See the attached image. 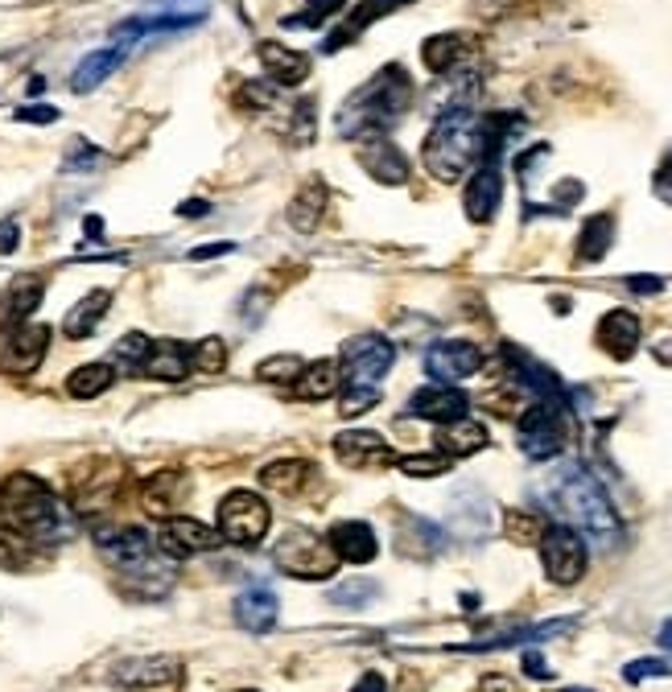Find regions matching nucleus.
Listing matches in <instances>:
<instances>
[{
	"label": "nucleus",
	"instance_id": "nucleus-1",
	"mask_svg": "<svg viewBox=\"0 0 672 692\" xmlns=\"http://www.w3.org/2000/svg\"><path fill=\"white\" fill-rule=\"evenodd\" d=\"M512 120H487L470 108H446L425 136V170L438 182H458L482 165L491 153H503Z\"/></svg>",
	"mask_w": 672,
	"mask_h": 692
},
{
	"label": "nucleus",
	"instance_id": "nucleus-2",
	"mask_svg": "<svg viewBox=\"0 0 672 692\" xmlns=\"http://www.w3.org/2000/svg\"><path fill=\"white\" fill-rule=\"evenodd\" d=\"M544 499L561 516L566 528H573V532L582 536V540H590L594 548H614L623 540V528H619V516H614L607 490L586 475L578 461H566L557 475H549Z\"/></svg>",
	"mask_w": 672,
	"mask_h": 692
},
{
	"label": "nucleus",
	"instance_id": "nucleus-3",
	"mask_svg": "<svg viewBox=\"0 0 672 692\" xmlns=\"http://www.w3.org/2000/svg\"><path fill=\"white\" fill-rule=\"evenodd\" d=\"M413 103V83L405 67H384L371 83H364L352 100L338 112V132L367 141V136H384L400 115L409 112Z\"/></svg>",
	"mask_w": 672,
	"mask_h": 692
},
{
	"label": "nucleus",
	"instance_id": "nucleus-4",
	"mask_svg": "<svg viewBox=\"0 0 672 692\" xmlns=\"http://www.w3.org/2000/svg\"><path fill=\"white\" fill-rule=\"evenodd\" d=\"M0 511L9 516L13 528H21L38 545H62L74 532V516L59 503V495L33 475L4 478V487H0Z\"/></svg>",
	"mask_w": 672,
	"mask_h": 692
},
{
	"label": "nucleus",
	"instance_id": "nucleus-5",
	"mask_svg": "<svg viewBox=\"0 0 672 692\" xmlns=\"http://www.w3.org/2000/svg\"><path fill=\"white\" fill-rule=\"evenodd\" d=\"M396 363V346L380 334H364L343 346V417H364L367 408L380 404V379Z\"/></svg>",
	"mask_w": 672,
	"mask_h": 692
},
{
	"label": "nucleus",
	"instance_id": "nucleus-6",
	"mask_svg": "<svg viewBox=\"0 0 672 692\" xmlns=\"http://www.w3.org/2000/svg\"><path fill=\"white\" fill-rule=\"evenodd\" d=\"M277 564L289 577H302V581H318V577H335L338 557L330 540H322L318 532H306V528H289L281 536L277 545Z\"/></svg>",
	"mask_w": 672,
	"mask_h": 692
},
{
	"label": "nucleus",
	"instance_id": "nucleus-7",
	"mask_svg": "<svg viewBox=\"0 0 672 692\" xmlns=\"http://www.w3.org/2000/svg\"><path fill=\"white\" fill-rule=\"evenodd\" d=\"M570 441V429H566V404L561 400H537L532 408H525L520 417V449L528 458H557Z\"/></svg>",
	"mask_w": 672,
	"mask_h": 692
},
{
	"label": "nucleus",
	"instance_id": "nucleus-8",
	"mask_svg": "<svg viewBox=\"0 0 672 692\" xmlns=\"http://www.w3.org/2000/svg\"><path fill=\"white\" fill-rule=\"evenodd\" d=\"M268 523H273V516H268V503H264L261 495H252V490L223 495V503H220L223 540H232V545H240V548H252L268 536Z\"/></svg>",
	"mask_w": 672,
	"mask_h": 692
},
{
	"label": "nucleus",
	"instance_id": "nucleus-9",
	"mask_svg": "<svg viewBox=\"0 0 672 692\" xmlns=\"http://www.w3.org/2000/svg\"><path fill=\"white\" fill-rule=\"evenodd\" d=\"M541 557H544V573L553 577L557 586H573V581L586 573V545H582V536L573 532V528H566V523L544 528Z\"/></svg>",
	"mask_w": 672,
	"mask_h": 692
},
{
	"label": "nucleus",
	"instance_id": "nucleus-10",
	"mask_svg": "<svg viewBox=\"0 0 672 692\" xmlns=\"http://www.w3.org/2000/svg\"><path fill=\"white\" fill-rule=\"evenodd\" d=\"M211 548H220V532L198 523V519L174 516L161 523L157 552L165 561H186V557H198V552H211Z\"/></svg>",
	"mask_w": 672,
	"mask_h": 692
},
{
	"label": "nucleus",
	"instance_id": "nucleus-11",
	"mask_svg": "<svg viewBox=\"0 0 672 692\" xmlns=\"http://www.w3.org/2000/svg\"><path fill=\"white\" fill-rule=\"evenodd\" d=\"M446 523H450L454 536H462V540H487V532H491V523H496V516H491V499L482 495L479 487H458L450 495V503H446Z\"/></svg>",
	"mask_w": 672,
	"mask_h": 692
},
{
	"label": "nucleus",
	"instance_id": "nucleus-12",
	"mask_svg": "<svg viewBox=\"0 0 672 692\" xmlns=\"http://www.w3.org/2000/svg\"><path fill=\"white\" fill-rule=\"evenodd\" d=\"M482 367V350L475 343H462V338H446V343H434L425 350V372L441 379V384H458Z\"/></svg>",
	"mask_w": 672,
	"mask_h": 692
},
{
	"label": "nucleus",
	"instance_id": "nucleus-13",
	"mask_svg": "<svg viewBox=\"0 0 672 692\" xmlns=\"http://www.w3.org/2000/svg\"><path fill=\"white\" fill-rule=\"evenodd\" d=\"M467 215L470 223H491L499 211V202H503V170H499V153L482 161L479 170L470 173L467 182Z\"/></svg>",
	"mask_w": 672,
	"mask_h": 692
},
{
	"label": "nucleus",
	"instance_id": "nucleus-14",
	"mask_svg": "<svg viewBox=\"0 0 672 692\" xmlns=\"http://www.w3.org/2000/svg\"><path fill=\"white\" fill-rule=\"evenodd\" d=\"M335 454L343 466L352 470H380V466H393L396 454L388 449L380 432H367V429H352V432H338L335 437Z\"/></svg>",
	"mask_w": 672,
	"mask_h": 692
},
{
	"label": "nucleus",
	"instance_id": "nucleus-15",
	"mask_svg": "<svg viewBox=\"0 0 672 692\" xmlns=\"http://www.w3.org/2000/svg\"><path fill=\"white\" fill-rule=\"evenodd\" d=\"M45 343H50V326H21V330L9 334L4 343V355H0V372L9 375H33L45 359Z\"/></svg>",
	"mask_w": 672,
	"mask_h": 692
},
{
	"label": "nucleus",
	"instance_id": "nucleus-16",
	"mask_svg": "<svg viewBox=\"0 0 672 692\" xmlns=\"http://www.w3.org/2000/svg\"><path fill=\"white\" fill-rule=\"evenodd\" d=\"M467 391L454 388V384H429V388L413 391L409 400V413L421 420H438V425H450V420H462L467 417Z\"/></svg>",
	"mask_w": 672,
	"mask_h": 692
},
{
	"label": "nucleus",
	"instance_id": "nucleus-17",
	"mask_svg": "<svg viewBox=\"0 0 672 692\" xmlns=\"http://www.w3.org/2000/svg\"><path fill=\"white\" fill-rule=\"evenodd\" d=\"M45 297V285L38 281V276H17L13 285L4 288V297H0V330H21L26 322H30V314L42 305Z\"/></svg>",
	"mask_w": 672,
	"mask_h": 692
},
{
	"label": "nucleus",
	"instance_id": "nucleus-18",
	"mask_svg": "<svg viewBox=\"0 0 672 692\" xmlns=\"http://www.w3.org/2000/svg\"><path fill=\"white\" fill-rule=\"evenodd\" d=\"M326 540H330V548H335L338 561H352V564L376 561V552H380V545H376V532L367 528L364 519H338Z\"/></svg>",
	"mask_w": 672,
	"mask_h": 692
},
{
	"label": "nucleus",
	"instance_id": "nucleus-19",
	"mask_svg": "<svg viewBox=\"0 0 672 692\" xmlns=\"http://www.w3.org/2000/svg\"><path fill=\"white\" fill-rule=\"evenodd\" d=\"M177 672H182V660L157 655V660H124L112 680H116L120 689H157V684H170Z\"/></svg>",
	"mask_w": 672,
	"mask_h": 692
},
{
	"label": "nucleus",
	"instance_id": "nucleus-20",
	"mask_svg": "<svg viewBox=\"0 0 672 692\" xmlns=\"http://www.w3.org/2000/svg\"><path fill=\"white\" fill-rule=\"evenodd\" d=\"M232 610H235V622H240L244 631L261 634V631H268V627L277 622L281 602H277V593L268 590V586H248V590L235 598Z\"/></svg>",
	"mask_w": 672,
	"mask_h": 692
},
{
	"label": "nucleus",
	"instance_id": "nucleus-21",
	"mask_svg": "<svg viewBox=\"0 0 672 692\" xmlns=\"http://www.w3.org/2000/svg\"><path fill=\"white\" fill-rule=\"evenodd\" d=\"M599 346L614 359H631L635 346H640V317L631 309H611L599 322Z\"/></svg>",
	"mask_w": 672,
	"mask_h": 692
},
{
	"label": "nucleus",
	"instance_id": "nucleus-22",
	"mask_svg": "<svg viewBox=\"0 0 672 692\" xmlns=\"http://www.w3.org/2000/svg\"><path fill=\"white\" fill-rule=\"evenodd\" d=\"M359 161H364V170L384 182V186H400V182H409V157L388 141H371L359 149Z\"/></svg>",
	"mask_w": 672,
	"mask_h": 692
},
{
	"label": "nucleus",
	"instance_id": "nucleus-23",
	"mask_svg": "<svg viewBox=\"0 0 672 692\" xmlns=\"http://www.w3.org/2000/svg\"><path fill=\"white\" fill-rule=\"evenodd\" d=\"M261 67L268 71V79L281 86H297L306 83L309 74V58L289 50V45H277V42H261Z\"/></svg>",
	"mask_w": 672,
	"mask_h": 692
},
{
	"label": "nucleus",
	"instance_id": "nucleus-24",
	"mask_svg": "<svg viewBox=\"0 0 672 692\" xmlns=\"http://www.w3.org/2000/svg\"><path fill=\"white\" fill-rule=\"evenodd\" d=\"M124 54H129V45H103V50H91L79 67H74V74H71V86L79 91V95H88V91H95V86L108 79V74L116 71L120 62H124Z\"/></svg>",
	"mask_w": 672,
	"mask_h": 692
},
{
	"label": "nucleus",
	"instance_id": "nucleus-25",
	"mask_svg": "<svg viewBox=\"0 0 672 692\" xmlns=\"http://www.w3.org/2000/svg\"><path fill=\"white\" fill-rule=\"evenodd\" d=\"M487 446V429H482L479 420H450V425H441L438 432V449L446 458H467V454H479Z\"/></svg>",
	"mask_w": 672,
	"mask_h": 692
},
{
	"label": "nucleus",
	"instance_id": "nucleus-26",
	"mask_svg": "<svg viewBox=\"0 0 672 692\" xmlns=\"http://www.w3.org/2000/svg\"><path fill=\"white\" fill-rule=\"evenodd\" d=\"M38 564V540L13 528V523H0V569L4 573H26Z\"/></svg>",
	"mask_w": 672,
	"mask_h": 692
},
{
	"label": "nucleus",
	"instance_id": "nucleus-27",
	"mask_svg": "<svg viewBox=\"0 0 672 692\" xmlns=\"http://www.w3.org/2000/svg\"><path fill=\"white\" fill-rule=\"evenodd\" d=\"M186 372H191L186 346L153 343V350H149V359H145V372L141 375H149V379H165V384H177V379H186Z\"/></svg>",
	"mask_w": 672,
	"mask_h": 692
},
{
	"label": "nucleus",
	"instance_id": "nucleus-28",
	"mask_svg": "<svg viewBox=\"0 0 672 692\" xmlns=\"http://www.w3.org/2000/svg\"><path fill=\"white\" fill-rule=\"evenodd\" d=\"M338 384H343V379H338V363L322 359L293 379V396H297V400H309V404L330 400V396L338 391Z\"/></svg>",
	"mask_w": 672,
	"mask_h": 692
},
{
	"label": "nucleus",
	"instance_id": "nucleus-29",
	"mask_svg": "<svg viewBox=\"0 0 672 692\" xmlns=\"http://www.w3.org/2000/svg\"><path fill=\"white\" fill-rule=\"evenodd\" d=\"M108 305H112V293H108V288H95V293H88V297H83V302H79L71 314H67V322H62V334H67V338H88V334L103 322Z\"/></svg>",
	"mask_w": 672,
	"mask_h": 692
},
{
	"label": "nucleus",
	"instance_id": "nucleus-30",
	"mask_svg": "<svg viewBox=\"0 0 672 692\" xmlns=\"http://www.w3.org/2000/svg\"><path fill=\"white\" fill-rule=\"evenodd\" d=\"M309 478H314V466H309V461H273V466H264L261 470V482L268 490H277V495H297V490H306Z\"/></svg>",
	"mask_w": 672,
	"mask_h": 692
},
{
	"label": "nucleus",
	"instance_id": "nucleus-31",
	"mask_svg": "<svg viewBox=\"0 0 672 692\" xmlns=\"http://www.w3.org/2000/svg\"><path fill=\"white\" fill-rule=\"evenodd\" d=\"M112 379H116V367H112V363H88V367L71 372L67 391H71L74 400H91V396H100V391L112 388Z\"/></svg>",
	"mask_w": 672,
	"mask_h": 692
},
{
	"label": "nucleus",
	"instance_id": "nucleus-32",
	"mask_svg": "<svg viewBox=\"0 0 672 692\" xmlns=\"http://www.w3.org/2000/svg\"><path fill=\"white\" fill-rule=\"evenodd\" d=\"M400 4H409V0H364V4L355 9L352 21H347V26L338 29L335 38H330V42H326V54H335V50H338V45H343V42H347V38H355V33H359V29H364V26H371L376 17L393 13V9H400Z\"/></svg>",
	"mask_w": 672,
	"mask_h": 692
},
{
	"label": "nucleus",
	"instance_id": "nucleus-33",
	"mask_svg": "<svg viewBox=\"0 0 672 692\" xmlns=\"http://www.w3.org/2000/svg\"><path fill=\"white\" fill-rule=\"evenodd\" d=\"M182 495H186V478L157 475V478H149L145 503H149V511H153V516H170V511L182 503Z\"/></svg>",
	"mask_w": 672,
	"mask_h": 692
},
{
	"label": "nucleus",
	"instance_id": "nucleus-34",
	"mask_svg": "<svg viewBox=\"0 0 672 692\" xmlns=\"http://www.w3.org/2000/svg\"><path fill=\"white\" fill-rule=\"evenodd\" d=\"M462 45H467V38L462 33H438V38H429L425 42V50H421V58H425V67L434 74H446L462 58Z\"/></svg>",
	"mask_w": 672,
	"mask_h": 692
},
{
	"label": "nucleus",
	"instance_id": "nucleus-35",
	"mask_svg": "<svg viewBox=\"0 0 672 692\" xmlns=\"http://www.w3.org/2000/svg\"><path fill=\"white\" fill-rule=\"evenodd\" d=\"M614 240V218L611 215H594L586 218L582 235H578V256L582 260H602L607 256V247Z\"/></svg>",
	"mask_w": 672,
	"mask_h": 692
},
{
	"label": "nucleus",
	"instance_id": "nucleus-36",
	"mask_svg": "<svg viewBox=\"0 0 672 692\" xmlns=\"http://www.w3.org/2000/svg\"><path fill=\"white\" fill-rule=\"evenodd\" d=\"M149 350H153V343H149L145 334H124V338H120V343L112 346V363H116L120 372L141 375V372H145Z\"/></svg>",
	"mask_w": 672,
	"mask_h": 692
},
{
	"label": "nucleus",
	"instance_id": "nucleus-37",
	"mask_svg": "<svg viewBox=\"0 0 672 692\" xmlns=\"http://www.w3.org/2000/svg\"><path fill=\"white\" fill-rule=\"evenodd\" d=\"M376 593H380V586H376L371 577H352V581H343V586H335V590H330V602L359 610V606H367L371 598H376Z\"/></svg>",
	"mask_w": 672,
	"mask_h": 692
},
{
	"label": "nucleus",
	"instance_id": "nucleus-38",
	"mask_svg": "<svg viewBox=\"0 0 672 692\" xmlns=\"http://www.w3.org/2000/svg\"><path fill=\"white\" fill-rule=\"evenodd\" d=\"M503 532H508V540H516V545H541L544 519L541 516H528V511H508Z\"/></svg>",
	"mask_w": 672,
	"mask_h": 692
},
{
	"label": "nucleus",
	"instance_id": "nucleus-39",
	"mask_svg": "<svg viewBox=\"0 0 672 692\" xmlns=\"http://www.w3.org/2000/svg\"><path fill=\"white\" fill-rule=\"evenodd\" d=\"M191 367H198L203 375H220L227 367V343L223 338H203V343L194 346Z\"/></svg>",
	"mask_w": 672,
	"mask_h": 692
},
{
	"label": "nucleus",
	"instance_id": "nucleus-40",
	"mask_svg": "<svg viewBox=\"0 0 672 692\" xmlns=\"http://www.w3.org/2000/svg\"><path fill=\"white\" fill-rule=\"evenodd\" d=\"M396 466L409 478H438L450 470V458L446 454H409V458H396Z\"/></svg>",
	"mask_w": 672,
	"mask_h": 692
},
{
	"label": "nucleus",
	"instance_id": "nucleus-41",
	"mask_svg": "<svg viewBox=\"0 0 672 692\" xmlns=\"http://www.w3.org/2000/svg\"><path fill=\"white\" fill-rule=\"evenodd\" d=\"M306 372V363L297 359V355H273V359H264L256 367V379H268V384H285V379H297V375Z\"/></svg>",
	"mask_w": 672,
	"mask_h": 692
},
{
	"label": "nucleus",
	"instance_id": "nucleus-42",
	"mask_svg": "<svg viewBox=\"0 0 672 692\" xmlns=\"http://www.w3.org/2000/svg\"><path fill=\"white\" fill-rule=\"evenodd\" d=\"M343 4H347V0H306V13L289 17L285 26H289V29H318L322 21H326L330 13H338Z\"/></svg>",
	"mask_w": 672,
	"mask_h": 692
},
{
	"label": "nucleus",
	"instance_id": "nucleus-43",
	"mask_svg": "<svg viewBox=\"0 0 672 692\" xmlns=\"http://www.w3.org/2000/svg\"><path fill=\"white\" fill-rule=\"evenodd\" d=\"M314 202H322V190L318 186H309L302 199L293 202L289 215H293V227H297V231H309L314 223H318V218H314Z\"/></svg>",
	"mask_w": 672,
	"mask_h": 692
},
{
	"label": "nucleus",
	"instance_id": "nucleus-44",
	"mask_svg": "<svg viewBox=\"0 0 672 692\" xmlns=\"http://www.w3.org/2000/svg\"><path fill=\"white\" fill-rule=\"evenodd\" d=\"M656 676H669V663L664 660H635L623 668V680H628V684H643V680H656Z\"/></svg>",
	"mask_w": 672,
	"mask_h": 692
},
{
	"label": "nucleus",
	"instance_id": "nucleus-45",
	"mask_svg": "<svg viewBox=\"0 0 672 692\" xmlns=\"http://www.w3.org/2000/svg\"><path fill=\"white\" fill-rule=\"evenodd\" d=\"M17 244H21V223H13V218H4V223H0V256H9V252H17Z\"/></svg>",
	"mask_w": 672,
	"mask_h": 692
},
{
	"label": "nucleus",
	"instance_id": "nucleus-46",
	"mask_svg": "<svg viewBox=\"0 0 672 692\" xmlns=\"http://www.w3.org/2000/svg\"><path fill=\"white\" fill-rule=\"evenodd\" d=\"M17 120H26V124H54V120H59V108H21Z\"/></svg>",
	"mask_w": 672,
	"mask_h": 692
},
{
	"label": "nucleus",
	"instance_id": "nucleus-47",
	"mask_svg": "<svg viewBox=\"0 0 672 692\" xmlns=\"http://www.w3.org/2000/svg\"><path fill=\"white\" fill-rule=\"evenodd\" d=\"M525 672L532 680H549V676H553V672H549V663H544L537 651H525Z\"/></svg>",
	"mask_w": 672,
	"mask_h": 692
},
{
	"label": "nucleus",
	"instance_id": "nucleus-48",
	"mask_svg": "<svg viewBox=\"0 0 672 692\" xmlns=\"http://www.w3.org/2000/svg\"><path fill=\"white\" fill-rule=\"evenodd\" d=\"M628 288H635V293H660L664 281H660V276H631Z\"/></svg>",
	"mask_w": 672,
	"mask_h": 692
},
{
	"label": "nucleus",
	"instance_id": "nucleus-49",
	"mask_svg": "<svg viewBox=\"0 0 672 692\" xmlns=\"http://www.w3.org/2000/svg\"><path fill=\"white\" fill-rule=\"evenodd\" d=\"M235 244H203V247H194L191 260H211V256H227Z\"/></svg>",
	"mask_w": 672,
	"mask_h": 692
},
{
	"label": "nucleus",
	"instance_id": "nucleus-50",
	"mask_svg": "<svg viewBox=\"0 0 672 692\" xmlns=\"http://www.w3.org/2000/svg\"><path fill=\"white\" fill-rule=\"evenodd\" d=\"M352 692H388V684H384V676H380V672H367V676L359 680V684H355Z\"/></svg>",
	"mask_w": 672,
	"mask_h": 692
},
{
	"label": "nucleus",
	"instance_id": "nucleus-51",
	"mask_svg": "<svg viewBox=\"0 0 672 692\" xmlns=\"http://www.w3.org/2000/svg\"><path fill=\"white\" fill-rule=\"evenodd\" d=\"M206 211H211L206 202H182V206H177V215H186V218H203Z\"/></svg>",
	"mask_w": 672,
	"mask_h": 692
},
{
	"label": "nucleus",
	"instance_id": "nucleus-52",
	"mask_svg": "<svg viewBox=\"0 0 672 692\" xmlns=\"http://www.w3.org/2000/svg\"><path fill=\"white\" fill-rule=\"evenodd\" d=\"M660 648H664V651H672V619L664 622V627H660Z\"/></svg>",
	"mask_w": 672,
	"mask_h": 692
},
{
	"label": "nucleus",
	"instance_id": "nucleus-53",
	"mask_svg": "<svg viewBox=\"0 0 672 692\" xmlns=\"http://www.w3.org/2000/svg\"><path fill=\"white\" fill-rule=\"evenodd\" d=\"M656 359L660 363H672V343H660L656 346Z\"/></svg>",
	"mask_w": 672,
	"mask_h": 692
},
{
	"label": "nucleus",
	"instance_id": "nucleus-54",
	"mask_svg": "<svg viewBox=\"0 0 672 692\" xmlns=\"http://www.w3.org/2000/svg\"><path fill=\"white\" fill-rule=\"evenodd\" d=\"M161 4H186V0H161Z\"/></svg>",
	"mask_w": 672,
	"mask_h": 692
},
{
	"label": "nucleus",
	"instance_id": "nucleus-55",
	"mask_svg": "<svg viewBox=\"0 0 672 692\" xmlns=\"http://www.w3.org/2000/svg\"><path fill=\"white\" fill-rule=\"evenodd\" d=\"M561 692H590V689H561Z\"/></svg>",
	"mask_w": 672,
	"mask_h": 692
}]
</instances>
